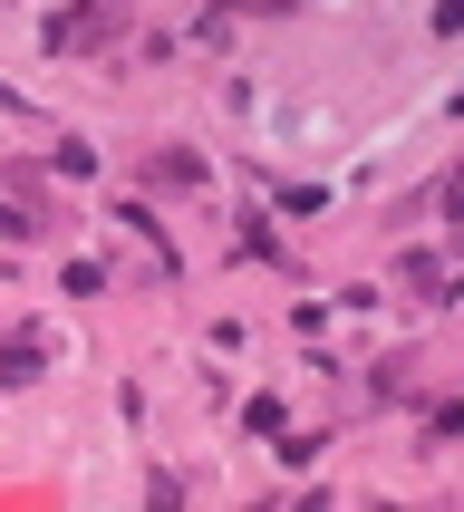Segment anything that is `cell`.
Instances as JSON below:
<instances>
[{"label":"cell","instance_id":"6da1fadb","mask_svg":"<svg viewBox=\"0 0 464 512\" xmlns=\"http://www.w3.org/2000/svg\"><path fill=\"white\" fill-rule=\"evenodd\" d=\"M116 29H126V0H87L68 20H49V49H107Z\"/></svg>","mask_w":464,"mask_h":512},{"label":"cell","instance_id":"7a4b0ae2","mask_svg":"<svg viewBox=\"0 0 464 512\" xmlns=\"http://www.w3.org/2000/svg\"><path fill=\"white\" fill-rule=\"evenodd\" d=\"M29 377H39V348L10 339V348H0V387H29Z\"/></svg>","mask_w":464,"mask_h":512},{"label":"cell","instance_id":"3957f363","mask_svg":"<svg viewBox=\"0 0 464 512\" xmlns=\"http://www.w3.org/2000/svg\"><path fill=\"white\" fill-rule=\"evenodd\" d=\"M155 184H203V155H184V145H165V155H155Z\"/></svg>","mask_w":464,"mask_h":512},{"label":"cell","instance_id":"277c9868","mask_svg":"<svg viewBox=\"0 0 464 512\" xmlns=\"http://www.w3.org/2000/svg\"><path fill=\"white\" fill-rule=\"evenodd\" d=\"M426 435H435V445H455V435H464V397H445V406H426Z\"/></svg>","mask_w":464,"mask_h":512},{"label":"cell","instance_id":"5b68a950","mask_svg":"<svg viewBox=\"0 0 464 512\" xmlns=\"http://www.w3.org/2000/svg\"><path fill=\"white\" fill-rule=\"evenodd\" d=\"M0 232H10V242H29V232H39V213H20V203H0Z\"/></svg>","mask_w":464,"mask_h":512},{"label":"cell","instance_id":"8992f818","mask_svg":"<svg viewBox=\"0 0 464 512\" xmlns=\"http://www.w3.org/2000/svg\"><path fill=\"white\" fill-rule=\"evenodd\" d=\"M435 29H445V39H455V29H464V0H435Z\"/></svg>","mask_w":464,"mask_h":512},{"label":"cell","instance_id":"52a82bcc","mask_svg":"<svg viewBox=\"0 0 464 512\" xmlns=\"http://www.w3.org/2000/svg\"><path fill=\"white\" fill-rule=\"evenodd\" d=\"M445 213H464V174H445Z\"/></svg>","mask_w":464,"mask_h":512}]
</instances>
